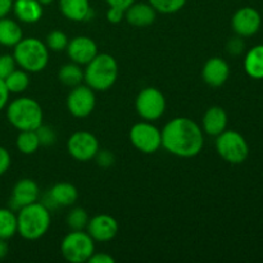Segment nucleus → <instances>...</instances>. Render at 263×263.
<instances>
[{
    "label": "nucleus",
    "mask_w": 263,
    "mask_h": 263,
    "mask_svg": "<svg viewBox=\"0 0 263 263\" xmlns=\"http://www.w3.org/2000/svg\"><path fill=\"white\" fill-rule=\"evenodd\" d=\"M9 90L5 86L4 80H0V110L4 109L5 105L8 104V99H9Z\"/></svg>",
    "instance_id": "4c0bfd02"
},
{
    "label": "nucleus",
    "mask_w": 263,
    "mask_h": 263,
    "mask_svg": "<svg viewBox=\"0 0 263 263\" xmlns=\"http://www.w3.org/2000/svg\"><path fill=\"white\" fill-rule=\"evenodd\" d=\"M166 98L157 87H145L139 92L135 100L138 115L149 122L159 120L166 112Z\"/></svg>",
    "instance_id": "6e6552de"
},
{
    "label": "nucleus",
    "mask_w": 263,
    "mask_h": 263,
    "mask_svg": "<svg viewBox=\"0 0 263 263\" xmlns=\"http://www.w3.org/2000/svg\"><path fill=\"white\" fill-rule=\"evenodd\" d=\"M95 104L97 98L94 90L90 89L86 84L72 87L67 97V109L76 118H85L91 115Z\"/></svg>",
    "instance_id": "9b49d317"
},
{
    "label": "nucleus",
    "mask_w": 263,
    "mask_h": 263,
    "mask_svg": "<svg viewBox=\"0 0 263 263\" xmlns=\"http://www.w3.org/2000/svg\"><path fill=\"white\" fill-rule=\"evenodd\" d=\"M95 158H97L98 164L102 167H109L115 163V156L109 151H100L99 149Z\"/></svg>",
    "instance_id": "72a5a7b5"
},
{
    "label": "nucleus",
    "mask_w": 263,
    "mask_h": 263,
    "mask_svg": "<svg viewBox=\"0 0 263 263\" xmlns=\"http://www.w3.org/2000/svg\"><path fill=\"white\" fill-rule=\"evenodd\" d=\"M89 220L90 218L86 211L81 207H76L67 216V225L72 230H84V229H86Z\"/></svg>",
    "instance_id": "c756f323"
},
{
    "label": "nucleus",
    "mask_w": 263,
    "mask_h": 263,
    "mask_svg": "<svg viewBox=\"0 0 263 263\" xmlns=\"http://www.w3.org/2000/svg\"><path fill=\"white\" fill-rule=\"evenodd\" d=\"M228 127V113L222 107H210L202 118V130L211 136H217Z\"/></svg>",
    "instance_id": "a211bd4d"
},
{
    "label": "nucleus",
    "mask_w": 263,
    "mask_h": 263,
    "mask_svg": "<svg viewBox=\"0 0 263 263\" xmlns=\"http://www.w3.org/2000/svg\"><path fill=\"white\" fill-rule=\"evenodd\" d=\"M18 223L17 215L13 210L0 208V239L9 240L17 234Z\"/></svg>",
    "instance_id": "393cba45"
},
{
    "label": "nucleus",
    "mask_w": 263,
    "mask_h": 263,
    "mask_svg": "<svg viewBox=\"0 0 263 263\" xmlns=\"http://www.w3.org/2000/svg\"><path fill=\"white\" fill-rule=\"evenodd\" d=\"M66 50L71 61L80 66H86L99 53L95 41L87 36H76L69 40Z\"/></svg>",
    "instance_id": "4468645a"
},
{
    "label": "nucleus",
    "mask_w": 263,
    "mask_h": 263,
    "mask_svg": "<svg viewBox=\"0 0 263 263\" xmlns=\"http://www.w3.org/2000/svg\"><path fill=\"white\" fill-rule=\"evenodd\" d=\"M13 12L23 23H36L43 17V5L37 0H15L13 2Z\"/></svg>",
    "instance_id": "aec40b11"
},
{
    "label": "nucleus",
    "mask_w": 263,
    "mask_h": 263,
    "mask_svg": "<svg viewBox=\"0 0 263 263\" xmlns=\"http://www.w3.org/2000/svg\"><path fill=\"white\" fill-rule=\"evenodd\" d=\"M8 252H9V247H8L7 240L0 239V259H4L8 256Z\"/></svg>",
    "instance_id": "a19ab883"
},
{
    "label": "nucleus",
    "mask_w": 263,
    "mask_h": 263,
    "mask_svg": "<svg viewBox=\"0 0 263 263\" xmlns=\"http://www.w3.org/2000/svg\"><path fill=\"white\" fill-rule=\"evenodd\" d=\"M50 222V210L44 203H31L18 210L17 233L26 240H37L48 233Z\"/></svg>",
    "instance_id": "f03ea898"
},
{
    "label": "nucleus",
    "mask_w": 263,
    "mask_h": 263,
    "mask_svg": "<svg viewBox=\"0 0 263 263\" xmlns=\"http://www.w3.org/2000/svg\"><path fill=\"white\" fill-rule=\"evenodd\" d=\"M58 79L64 86L74 87L84 81V71L81 69V66L77 63H67L59 68Z\"/></svg>",
    "instance_id": "b1692460"
},
{
    "label": "nucleus",
    "mask_w": 263,
    "mask_h": 263,
    "mask_svg": "<svg viewBox=\"0 0 263 263\" xmlns=\"http://www.w3.org/2000/svg\"><path fill=\"white\" fill-rule=\"evenodd\" d=\"M69 40L68 36L61 30H54L46 35L45 45L49 50L53 51H63L67 49Z\"/></svg>",
    "instance_id": "cd10ccee"
},
{
    "label": "nucleus",
    "mask_w": 263,
    "mask_h": 263,
    "mask_svg": "<svg viewBox=\"0 0 263 263\" xmlns=\"http://www.w3.org/2000/svg\"><path fill=\"white\" fill-rule=\"evenodd\" d=\"M77 199H79V192L74 185L69 182H58L53 185V187L48 192L45 202L49 203H44V204L49 210L53 207H69V205H73Z\"/></svg>",
    "instance_id": "f3484780"
},
{
    "label": "nucleus",
    "mask_w": 263,
    "mask_h": 263,
    "mask_svg": "<svg viewBox=\"0 0 263 263\" xmlns=\"http://www.w3.org/2000/svg\"><path fill=\"white\" fill-rule=\"evenodd\" d=\"M94 252V240L84 230H72L61 243L62 256L69 263L89 262Z\"/></svg>",
    "instance_id": "0eeeda50"
},
{
    "label": "nucleus",
    "mask_w": 263,
    "mask_h": 263,
    "mask_svg": "<svg viewBox=\"0 0 263 263\" xmlns=\"http://www.w3.org/2000/svg\"><path fill=\"white\" fill-rule=\"evenodd\" d=\"M99 149L97 136L89 131H76L67 141L69 156L79 162H89L94 159Z\"/></svg>",
    "instance_id": "9d476101"
},
{
    "label": "nucleus",
    "mask_w": 263,
    "mask_h": 263,
    "mask_svg": "<svg viewBox=\"0 0 263 263\" xmlns=\"http://www.w3.org/2000/svg\"><path fill=\"white\" fill-rule=\"evenodd\" d=\"M7 118L10 125L17 130L35 131L43 125V108L32 98H18L8 105Z\"/></svg>",
    "instance_id": "20e7f679"
},
{
    "label": "nucleus",
    "mask_w": 263,
    "mask_h": 263,
    "mask_svg": "<svg viewBox=\"0 0 263 263\" xmlns=\"http://www.w3.org/2000/svg\"><path fill=\"white\" fill-rule=\"evenodd\" d=\"M13 58L20 68L28 73H36L46 68L49 63V49L45 43L35 37L22 39L13 46Z\"/></svg>",
    "instance_id": "39448f33"
},
{
    "label": "nucleus",
    "mask_w": 263,
    "mask_h": 263,
    "mask_svg": "<svg viewBox=\"0 0 263 263\" xmlns=\"http://www.w3.org/2000/svg\"><path fill=\"white\" fill-rule=\"evenodd\" d=\"M149 4L156 9V12L172 14L181 10L186 4V0H149Z\"/></svg>",
    "instance_id": "c85d7f7f"
},
{
    "label": "nucleus",
    "mask_w": 263,
    "mask_h": 263,
    "mask_svg": "<svg viewBox=\"0 0 263 263\" xmlns=\"http://www.w3.org/2000/svg\"><path fill=\"white\" fill-rule=\"evenodd\" d=\"M13 10V0H0V18H4Z\"/></svg>",
    "instance_id": "ea45409f"
},
{
    "label": "nucleus",
    "mask_w": 263,
    "mask_h": 263,
    "mask_svg": "<svg viewBox=\"0 0 263 263\" xmlns=\"http://www.w3.org/2000/svg\"><path fill=\"white\" fill-rule=\"evenodd\" d=\"M40 189L36 181L32 179H22L17 181L13 186L12 198H10V207L13 211H18L22 207L37 202Z\"/></svg>",
    "instance_id": "2eb2a0df"
},
{
    "label": "nucleus",
    "mask_w": 263,
    "mask_h": 263,
    "mask_svg": "<svg viewBox=\"0 0 263 263\" xmlns=\"http://www.w3.org/2000/svg\"><path fill=\"white\" fill-rule=\"evenodd\" d=\"M23 39L22 28L10 18H0V44L4 46H15Z\"/></svg>",
    "instance_id": "5701e85b"
},
{
    "label": "nucleus",
    "mask_w": 263,
    "mask_h": 263,
    "mask_svg": "<svg viewBox=\"0 0 263 263\" xmlns=\"http://www.w3.org/2000/svg\"><path fill=\"white\" fill-rule=\"evenodd\" d=\"M262 25V17L257 9L244 7L236 10L231 18V27L234 32L240 37H251L256 35Z\"/></svg>",
    "instance_id": "f8f14e48"
},
{
    "label": "nucleus",
    "mask_w": 263,
    "mask_h": 263,
    "mask_svg": "<svg viewBox=\"0 0 263 263\" xmlns=\"http://www.w3.org/2000/svg\"><path fill=\"white\" fill-rule=\"evenodd\" d=\"M35 131H36V134H37L40 145L50 146L57 141V134H55V131L50 127V126L41 125L40 127Z\"/></svg>",
    "instance_id": "7c9ffc66"
},
{
    "label": "nucleus",
    "mask_w": 263,
    "mask_h": 263,
    "mask_svg": "<svg viewBox=\"0 0 263 263\" xmlns=\"http://www.w3.org/2000/svg\"><path fill=\"white\" fill-rule=\"evenodd\" d=\"M5 86L9 90V92L13 94H21V92L26 91V89L30 85V76H28V72H26L25 69H17L15 68L7 79L4 80Z\"/></svg>",
    "instance_id": "bb28decb"
},
{
    "label": "nucleus",
    "mask_w": 263,
    "mask_h": 263,
    "mask_svg": "<svg viewBox=\"0 0 263 263\" xmlns=\"http://www.w3.org/2000/svg\"><path fill=\"white\" fill-rule=\"evenodd\" d=\"M244 71L251 79L263 80V45L249 49L244 58Z\"/></svg>",
    "instance_id": "4be33fe9"
},
{
    "label": "nucleus",
    "mask_w": 263,
    "mask_h": 263,
    "mask_svg": "<svg viewBox=\"0 0 263 263\" xmlns=\"http://www.w3.org/2000/svg\"><path fill=\"white\" fill-rule=\"evenodd\" d=\"M156 17V9L149 3H134L125 10V20L134 27H148L154 23Z\"/></svg>",
    "instance_id": "6ab92c4d"
},
{
    "label": "nucleus",
    "mask_w": 263,
    "mask_h": 263,
    "mask_svg": "<svg viewBox=\"0 0 263 263\" xmlns=\"http://www.w3.org/2000/svg\"><path fill=\"white\" fill-rule=\"evenodd\" d=\"M162 146L172 156L193 158L203 151L204 135L197 122L187 117H176L164 125Z\"/></svg>",
    "instance_id": "f257e3e1"
},
{
    "label": "nucleus",
    "mask_w": 263,
    "mask_h": 263,
    "mask_svg": "<svg viewBox=\"0 0 263 263\" xmlns=\"http://www.w3.org/2000/svg\"><path fill=\"white\" fill-rule=\"evenodd\" d=\"M14 58L10 54H3L0 55V80H5L15 69Z\"/></svg>",
    "instance_id": "2f4dec72"
},
{
    "label": "nucleus",
    "mask_w": 263,
    "mask_h": 263,
    "mask_svg": "<svg viewBox=\"0 0 263 263\" xmlns=\"http://www.w3.org/2000/svg\"><path fill=\"white\" fill-rule=\"evenodd\" d=\"M10 154L4 146H0V176L5 174L10 167Z\"/></svg>",
    "instance_id": "f704fd0d"
},
{
    "label": "nucleus",
    "mask_w": 263,
    "mask_h": 263,
    "mask_svg": "<svg viewBox=\"0 0 263 263\" xmlns=\"http://www.w3.org/2000/svg\"><path fill=\"white\" fill-rule=\"evenodd\" d=\"M15 145H17L18 151L22 154H26V156L36 153L37 149L40 148V141H39L36 131H20L17 140H15Z\"/></svg>",
    "instance_id": "a878e982"
},
{
    "label": "nucleus",
    "mask_w": 263,
    "mask_h": 263,
    "mask_svg": "<svg viewBox=\"0 0 263 263\" xmlns=\"http://www.w3.org/2000/svg\"><path fill=\"white\" fill-rule=\"evenodd\" d=\"M130 141L141 153L153 154L162 146L161 130L149 121L138 122L131 127Z\"/></svg>",
    "instance_id": "1a4fd4ad"
},
{
    "label": "nucleus",
    "mask_w": 263,
    "mask_h": 263,
    "mask_svg": "<svg viewBox=\"0 0 263 263\" xmlns=\"http://www.w3.org/2000/svg\"><path fill=\"white\" fill-rule=\"evenodd\" d=\"M41 5H49L54 2V0H37Z\"/></svg>",
    "instance_id": "79ce46f5"
},
{
    "label": "nucleus",
    "mask_w": 263,
    "mask_h": 263,
    "mask_svg": "<svg viewBox=\"0 0 263 263\" xmlns=\"http://www.w3.org/2000/svg\"><path fill=\"white\" fill-rule=\"evenodd\" d=\"M244 48H246V44H244L243 37H240L238 35H236V37H233L231 40H229L228 45H226V50L231 55H240L244 51Z\"/></svg>",
    "instance_id": "473e14b6"
},
{
    "label": "nucleus",
    "mask_w": 263,
    "mask_h": 263,
    "mask_svg": "<svg viewBox=\"0 0 263 263\" xmlns=\"http://www.w3.org/2000/svg\"><path fill=\"white\" fill-rule=\"evenodd\" d=\"M90 263H115V258L108 253H92L89 259Z\"/></svg>",
    "instance_id": "e433bc0d"
},
{
    "label": "nucleus",
    "mask_w": 263,
    "mask_h": 263,
    "mask_svg": "<svg viewBox=\"0 0 263 263\" xmlns=\"http://www.w3.org/2000/svg\"><path fill=\"white\" fill-rule=\"evenodd\" d=\"M59 9L67 20L73 22L89 20L91 13L89 0H59Z\"/></svg>",
    "instance_id": "412c9836"
},
{
    "label": "nucleus",
    "mask_w": 263,
    "mask_h": 263,
    "mask_svg": "<svg viewBox=\"0 0 263 263\" xmlns=\"http://www.w3.org/2000/svg\"><path fill=\"white\" fill-rule=\"evenodd\" d=\"M105 2H107V4L109 5V7L126 10L128 7H131V5L135 3V0H105Z\"/></svg>",
    "instance_id": "58836bf2"
},
{
    "label": "nucleus",
    "mask_w": 263,
    "mask_h": 263,
    "mask_svg": "<svg viewBox=\"0 0 263 263\" xmlns=\"http://www.w3.org/2000/svg\"><path fill=\"white\" fill-rule=\"evenodd\" d=\"M118 79V63L110 54L98 53L84 69V81L94 91H107Z\"/></svg>",
    "instance_id": "7ed1b4c3"
},
{
    "label": "nucleus",
    "mask_w": 263,
    "mask_h": 263,
    "mask_svg": "<svg viewBox=\"0 0 263 263\" xmlns=\"http://www.w3.org/2000/svg\"><path fill=\"white\" fill-rule=\"evenodd\" d=\"M118 222L110 215H97L90 218L86 226V233L98 243H107L113 240L118 234Z\"/></svg>",
    "instance_id": "ddd939ff"
},
{
    "label": "nucleus",
    "mask_w": 263,
    "mask_h": 263,
    "mask_svg": "<svg viewBox=\"0 0 263 263\" xmlns=\"http://www.w3.org/2000/svg\"><path fill=\"white\" fill-rule=\"evenodd\" d=\"M125 18V10L118 9V8L109 7L107 10V21L110 23H120Z\"/></svg>",
    "instance_id": "c9c22d12"
},
{
    "label": "nucleus",
    "mask_w": 263,
    "mask_h": 263,
    "mask_svg": "<svg viewBox=\"0 0 263 263\" xmlns=\"http://www.w3.org/2000/svg\"><path fill=\"white\" fill-rule=\"evenodd\" d=\"M230 66L225 59L220 57L210 58L202 68V79L208 86L220 87L229 80Z\"/></svg>",
    "instance_id": "dca6fc26"
},
{
    "label": "nucleus",
    "mask_w": 263,
    "mask_h": 263,
    "mask_svg": "<svg viewBox=\"0 0 263 263\" xmlns=\"http://www.w3.org/2000/svg\"><path fill=\"white\" fill-rule=\"evenodd\" d=\"M216 151L225 162L240 164L249 156V145L246 138L235 130H225L216 136Z\"/></svg>",
    "instance_id": "423d86ee"
}]
</instances>
